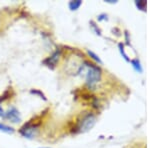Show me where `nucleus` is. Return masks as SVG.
I'll return each mask as SVG.
<instances>
[{"label":"nucleus","instance_id":"2","mask_svg":"<svg viewBox=\"0 0 150 148\" xmlns=\"http://www.w3.org/2000/svg\"><path fill=\"white\" fill-rule=\"evenodd\" d=\"M35 131H36V126L32 125V124H27V125H24L22 128L20 129V134L22 135L23 137L25 138H29V139H31V138L34 137L35 135Z\"/></svg>","mask_w":150,"mask_h":148},{"label":"nucleus","instance_id":"4","mask_svg":"<svg viewBox=\"0 0 150 148\" xmlns=\"http://www.w3.org/2000/svg\"><path fill=\"white\" fill-rule=\"evenodd\" d=\"M5 118L9 119L13 123L20 122V114H19V111L14 107L10 108L7 112H5Z\"/></svg>","mask_w":150,"mask_h":148},{"label":"nucleus","instance_id":"10","mask_svg":"<svg viewBox=\"0 0 150 148\" xmlns=\"http://www.w3.org/2000/svg\"><path fill=\"white\" fill-rule=\"evenodd\" d=\"M40 148H50V147H40Z\"/></svg>","mask_w":150,"mask_h":148},{"label":"nucleus","instance_id":"8","mask_svg":"<svg viewBox=\"0 0 150 148\" xmlns=\"http://www.w3.org/2000/svg\"><path fill=\"white\" fill-rule=\"evenodd\" d=\"M88 54L90 55V56H92V58H93V59H94V60H96V61H97V62H99V63H102V62H101V60L99 59V57H97V55H95V54H94L93 52H91V51H88Z\"/></svg>","mask_w":150,"mask_h":148},{"label":"nucleus","instance_id":"3","mask_svg":"<svg viewBox=\"0 0 150 148\" xmlns=\"http://www.w3.org/2000/svg\"><path fill=\"white\" fill-rule=\"evenodd\" d=\"M95 124V117L93 115H88L83 119L80 125V131L84 132V131L89 130L90 128L93 127V125Z\"/></svg>","mask_w":150,"mask_h":148},{"label":"nucleus","instance_id":"7","mask_svg":"<svg viewBox=\"0 0 150 148\" xmlns=\"http://www.w3.org/2000/svg\"><path fill=\"white\" fill-rule=\"evenodd\" d=\"M81 5V1L80 0H76V1H70L69 2V4H68V6H69V8H70V10H77V9L80 7Z\"/></svg>","mask_w":150,"mask_h":148},{"label":"nucleus","instance_id":"1","mask_svg":"<svg viewBox=\"0 0 150 148\" xmlns=\"http://www.w3.org/2000/svg\"><path fill=\"white\" fill-rule=\"evenodd\" d=\"M99 79H100V71H99V69L94 66H91L90 69L87 72V76H86L87 84L89 85V87H93L98 82Z\"/></svg>","mask_w":150,"mask_h":148},{"label":"nucleus","instance_id":"5","mask_svg":"<svg viewBox=\"0 0 150 148\" xmlns=\"http://www.w3.org/2000/svg\"><path fill=\"white\" fill-rule=\"evenodd\" d=\"M59 55H60V52L59 51H56L54 52L53 54L50 56L49 58H47L46 60H45V63L48 65V66H50V65H55L56 64V62L58 61V58H59Z\"/></svg>","mask_w":150,"mask_h":148},{"label":"nucleus","instance_id":"6","mask_svg":"<svg viewBox=\"0 0 150 148\" xmlns=\"http://www.w3.org/2000/svg\"><path fill=\"white\" fill-rule=\"evenodd\" d=\"M0 131L4 133H7V134H13L14 133V129L10 126H7L5 124H2L0 123Z\"/></svg>","mask_w":150,"mask_h":148},{"label":"nucleus","instance_id":"9","mask_svg":"<svg viewBox=\"0 0 150 148\" xmlns=\"http://www.w3.org/2000/svg\"><path fill=\"white\" fill-rule=\"evenodd\" d=\"M0 116H1V117H4V118H5V112H4L3 109H2L1 107H0Z\"/></svg>","mask_w":150,"mask_h":148}]
</instances>
